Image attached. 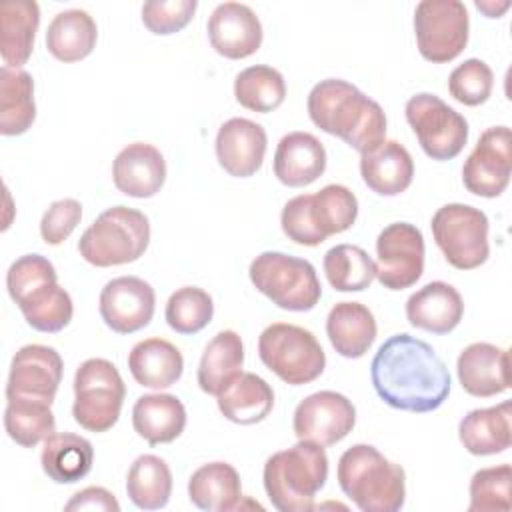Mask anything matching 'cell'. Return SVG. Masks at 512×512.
Returning <instances> with one entry per match:
<instances>
[{
	"label": "cell",
	"instance_id": "1",
	"mask_svg": "<svg viewBox=\"0 0 512 512\" xmlns=\"http://www.w3.org/2000/svg\"><path fill=\"white\" fill-rule=\"evenodd\" d=\"M376 394L390 408L424 414L450 394V374L434 348L406 332L384 340L370 364Z\"/></svg>",
	"mask_w": 512,
	"mask_h": 512
},
{
	"label": "cell",
	"instance_id": "2",
	"mask_svg": "<svg viewBox=\"0 0 512 512\" xmlns=\"http://www.w3.org/2000/svg\"><path fill=\"white\" fill-rule=\"evenodd\" d=\"M308 116L326 134L366 154L386 140L382 106L340 78L320 80L308 94Z\"/></svg>",
	"mask_w": 512,
	"mask_h": 512
},
{
	"label": "cell",
	"instance_id": "3",
	"mask_svg": "<svg viewBox=\"0 0 512 512\" xmlns=\"http://www.w3.org/2000/svg\"><path fill=\"white\" fill-rule=\"evenodd\" d=\"M6 288L34 330L54 334L70 324L72 298L58 284L52 262L42 254H26L14 260L6 272Z\"/></svg>",
	"mask_w": 512,
	"mask_h": 512
},
{
	"label": "cell",
	"instance_id": "4",
	"mask_svg": "<svg viewBox=\"0 0 512 512\" xmlns=\"http://www.w3.org/2000/svg\"><path fill=\"white\" fill-rule=\"evenodd\" d=\"M338 484L362 512H398L406 500V474L372 444H354L338 460Z\"/></svg>",
	"mask_w": 512,
	"mask_h": 512
},
{
	"label": "cell",
	"instance_id": "5",
	"mask_svg": "<svg viewBox=\"0 0 512 512\" xmlns=\"http://www.w3.org/2000/svg\"><path fill=\"white\" fill-rule=\"evenodd\" d=\"M264 490L280 512H310L328 478L324 446L298 440L288 450L274 452L264 464Z\"/></svg>",
	"mask_w": 512,
	"mask_h": 512
},
{
	"label": "cell",
	"instance_id": "6",
	"mask_svg": "<svg viewBox=\"0 0 512 512\" xmlns=\"http://www.w3.org/2000/svg\"><path fill=\"white\" fill-rule=\"evenodd\" d=\"M358 216V200L342 184H328L316 194L290 198L280 214L282 232L300 246H318L328 236L352 228Z\"/></svg>",
	"mask_w": 512,
	"mask_h": 512
},
{
	"label": "cell",
	"instance_id": "7",
	"mask_svg": "<svg viewBox=\"0 0 512 512\" xmlns=\"http://www.w3.org/2000/svg\"><path fill=\"white\" fill-rule=\"evenodd\" d=\"M150 242V222L144 212L128 206L104 210L80 236V256L98 268L138 260Z\"/></svg>",
	"mask_w": 512,
	"mask_h": 512
},
{
	"label": "cell",
	"instance_id": "8",
	"mask_svg": "<svg viewBox=\"0 0 512 512\" xmlns=\"http://www.w3.org/2000/svg\"><path fill=\"white\" fill-rule=\"evenodd\" d=\"M250 282L272 304L288 312H308L322 296V286L314 266L284 252L258 254L248 270Z\"/></svg>",
	"mask_w": 512,
	"mask_h": 512
},
{
	"label": "cell",
	"instance_id": "9",
	"mask_svg": "<svg viewBox=\"0 0 512 512\" xmlns=\"http://www.w3.org/2000/svg\"><path fill=\"white\" fill-rule=\"evenodd\" d=\"M262 364L292 386L314 382L326 366V354L316 336L296 324L274 322L258 338Z\"/></svg>",
	"mask_w": 512,
	"mask_h": 512
},
{
	"label": "cell",
	"instance_id": "10",
	"mask_svg": "<svg viewBox=\"0 0 512 512\" xmlns=\"http://www.w3.org/2000/svg\"><path fill=\"white\" fill-rule=\"evenodd\" d=\"M124 396L118 368L106 358H88L74 374L72 416L88 432H106L118 422Z\"/></svg>",
	"mask_w": 512,
	"mask_h": 512
},
{
	"label": "cell",
	"instance_id": "11",
	"mask_svg": "<svg viewBox=\"0 0 512 512\" xmlns=\"http://www.w3.org/2000/svg\"><path fill=\"white\" fill-rule=\"evenodd\" d=\"M436 246L450 266L474 270L490 256L488 216L470 204H444L430 220Z\"/></svg>",
	"mask_w": 512,
	"mask_h": 512
},
{
	"label": "cell",
	"instance_id": "12",
	"mask_svg": "<svg viewBox=\"0 0 512 512\" xmlns=\"http://www.w3.org/2000/svg\"><path fill=\"white\" fill-rule=\"evenodd\" d=\"M404 112L428 158L444 162L456 158L464 150L468 142L466 118L436 94H414L406 102Z\"/></svg>",
	"mask_w": 512,
	"mask_h": 512
},
{
	"label": "cell",
	"instance_id": "13",
	"mask_svg": "<svg viewBox=\"0 0 512 512\" xmlns=\"http://www.w3.org/2000/svg\"><path fill=\"white\" fill-rule=\"evenodd\" d=\"M468 10L460 0H422L414 10L418 52L432 64L460 56L468 44Z\"/></svg>",
	"mask_w": 512,
	"mask_h": 512
},
{
	"label": "cell",
	"instance_id": "14",
	"mask_svg": "<svg viewBox=\"0 0 512 512\" xmlns=\"http://www.w3.org/2000/svg\"><path fill=\"white\" fill-rule=\"evenodd\" d=\"M376 278L388 290L414 286L424 272V236L410 222H392L376 238Z\"/></svg>",
	"mask_w": 512,
	"mask_h": 512
},
{
	"label": "cell",
	"instance_id": "15",
	"mask_svg": "<svg viewBox=\"0 0 512 512\" xmlns=\"http://www.w3.org/2000/svg\"><path fill=\"white\" fill-rule=\"evenodd\" d=\"M512 134L508 126L484 130L462 166V182L468 192L482 198L500 196L512 172Z\"/></svg>",
	"mask_w": 512,
	"mask_h": 512
},
{
	"label": "cell",
	"instance_id": "16",
	"mask_svg": "<svg viewBox=\"0 0 512 512\" xmlns=\"http://www.w3.org/2000/svg\"><path fill=\"white\" fill-rule=\"evenodd\" d=\"M62 374V356L52 346L26 344L12 358L6 400H32L52 406Z\"/></svg>",
	"mask_w": 512,
	"mask_h": 512
},
{
	"label": "cell",
	"instance_id": "17",
	"mask_svg": "<svg viewBox=\"0 0 512 512\" xmlns=\"http://www.w3.org/2000/svg\"><path fill=\"white\" fill-rule=\"evenodd\" d=\"M356 424L354 404L340 392L320 390L306 396L294 410L292 428L298 440L332 446L344 440Z\"/></svg>",
	"mask_w": 512,
	"mask_h": 512
},
{
	"label": "cell",
	"instance_id": "18",
	"mask_svg": "<svg viewBox=\"0 0 512 512\" xmlns=\"http://www.w3.org/2000/svg\"><path fill=\"white\" fill-rule=\"evenodd\" d=\"M156 308L154 288L138 276H118L104 284L98 310L116 334H132L150 324Z\"/></svg>",
	"mask_w": 512,
	"mask_h": 512
},
{
	"label": "cell",
	"instance_id": "19",
	"mask_svg": "<svg viewBox=\"0 0 512 512\" xmlns=\"http://www.w3.org/2000/svg\"><path fill=\"white\" fill-rule=\"evenodd\" d=\"M210 46L224 58L242 60L258 52L262 44V24L248 4L222 2L208 18Z\"/></svg>",
	"mask_w": 512,
	"mask_h": 512
},
{
	"label": "cell",
	"instance_id": "20",
	"mask_svg": "<svg viewBox=\"0 0 512 512\" xmlns=\"http://www.w3.org/2000/svg\"><path fill=\"white\" fill-rule=\"evenodd\" d=\"M266 144V130L258 122L230 118L216 134L218 164L234 178H248L262 168Z\"/></svg>",
	"mask_w": 512,
	"mask_h": 512
},
{
	"label": "cell",
	"instance_id": "21",
	"mask_svg": "<svg viewBox=\"0 0 512 512\" xmlns=\"http://www.w3.org/2000/svg\"><path fill=\"white\" fill-rule=\"evenodd\" d=\"M458 380L464 392L476 398H490L510 388L508 350L490 342L468 344L456 360Z\"/></svg>",
	"mask_w": 512,
	"mask_h": 512
},
{
	"label": "cell",
	"instance_id": "22",
	"mask_svg": "<svg viewBox=\"0 0 512 512\" xmlns=\"http://www.w3.org/2000/svg\"><path fill=\"white\" fill-rule=\"evenodd\" d=\"M112 180L126 196L152 198L164 186L166 160L156 146L132 142L114 158Z\"/></svg>",
	"mask_w": 512,
	"mask_h": 512
},
{
	"label": "cell",
	"instance_id": "23",
	"mask_svg": "<svg viewBox=\"0 0 512 512\" xmlns=\"http://www.w3.org/2000/svg\"><path fill=\"white\" fill-rule=\"evenodd\" d=\"M464 316V302L460 292L442 280L428 282L406 300V318L414 328L448 334Z\"/></svg>",
	"mask_w": 512,
	"mask_h": 512
},
{
	"label": "cell",
	"instance_id": "24",
	"mask_svg": "<svg viewBox=\"0 0 512 512\" xmlns=\"http://www.w3.org/2000/svg\"><path fill=\"white\" fill-rule=\"evenodd\" d=\"M326 170V148L310 132H290L274 152V176L290 188L316 182Z\"/></svg>",
	"mask_w": 512,
	"mask_h": 512
},
{
	"label": "cell",
	"instance_id": "25",
	"mask_svg": "<svg viewBox=\"0 0 512 512\" xmlns=\"http://www.w3.org/2000/svg\"><path fill=\"white\" fill-rule=\"evenodd\" d=\"M360 176L380 196L402 194L414 178V160L396 140H384L378 148L360 154Z\"/></svg>",
	"mask_w": 512,
	"mask_h": 512
},
{
	"label": "cell",
	"instance_id": "26",
	"mask_svg": "<svg viewBox=\"0 0 512 512\" xmlns=\"http://www.w3.org/2000/svg\"><path fill=\"white\" fill-rule=\"evenodd\" d=\"M132 426L150 446L176 440L186 428V408L174 394H144L134 402Z\"/></svg>",
	"mask_w": 512,
	"mask_h": 512
},
{
	"label": "cell",
	"instance_id": "27",
	"mask_svg": "<svg viewBox=\"0 0 512 512\" xmlns=\"http://www.w3.org/2000/svg\"><path fill=\"white\" fill-rule=\"evenodd\" d=\"M376 320L360 302H336L326 318L332 348L344 358H362L376 340Z\"/></svg>",
	"mask_w": 512,
	"mask_h": 512
},
{
	"label": "cell",
	"instance_id": "28",
	"mask_svg": "<svg viewBox=\"0 0 512 512\" xmlns=\"http://www.w3.org/2000/svg\"><path fill=\"white\" fill-rule=\"evenodd\" d=\"M510 410L506 400L490 408L470 410L458 424V438L462 446L474 456H492L510 448Z\"/></svg>",
	"mask_w": 512,
	"mask_h": 512
},
{
	"label": "cell",
	"instance_id": "29",
	"mask_svg": "<svg viewBox=\"0 0 512 512\" xmlns=\"http://www.w3.org/2000/svg\"><path fill=\"white\" fill-rule=\"evenodd\" d=\"M216 402L230 422L256 424L272 412L274 390L258 374L240 372L216 394Z\"/></svg>",
	"mask_w": 512,
	"mask_h": 512
},
{
	"label": "cell",
	"instance_id": "30",
	"mask_svg": "<svg viewBox=\"0 0 512 512\" xmlns=\"http://www.w3.org/2000/svg\"><path fill=\"white\" fill-rule=\"evenodd\" d=\"M190 502L208 512H230L242 508V482L228 462H208L192 472L188 480Z\"/></svg>",
	"mask_w": 512,
	"mask_h": 512
},
{
	"label": "cell",
	"instance_id": "31",
	"mask_svg": "<svg viewBox=\"0 0 512 512\" xmlns=\"http://www.w3.org/2000/svg\"><path fill=\"white\" fill-rule=\"evenodd\" d=\"M128 368L140 386L162 390L180 380L184 358L172 342L164 338H146L132 346Z\"/></svg>",
	"mask_w": 512,
	"mask_h": 512
},
{
	"label": "cell",
	"instance_id": "32",
	"mask_svg": "<svg viewBox=\"0 0 512 512\" xmlns=\"http://www.w3.org/2000/svg\"><path fill=\"white\" fill-rule=\"evenodd\" d=\"M40 8L34 0H10L0 6V56L8 68H22L34 48Z\"/></svg>",
	"mask_w": 512,
	"mask_h": 512
},
{
	"label": "cell",
	"instance_id": "33",
	"mask_svg": "<svg viewBox=\"0 0 512 512\" xmlns=\"http://www.w3.org/2000/svg\"><path fill=\"white\" fill-rule=\"evenodd\" d=\"M40 464L52 482L74 484L92 470L94 448L84 436L72 432L52 434L44 440Z\"/></svg>",
	"mask_w": 512,
	"mask_h": 512
},
{
	"label": "cell",
	"instance_id": "34",
	"mask_svg": "<svg viewBox=\"0 0 512 512\" xmlns=\"http://www.w3.org/2000/svg\"><path fill=\"white\" fill-rule=\"evenodd\" d=\"M98 40L94 18L80 8L58 12L46 30V48L60 62H78L90 56Z\"/></svg>",
	"mask_w": 512,
	"mask_h": 512
},
{
	"label": "cell",
	"instance_id": "35",
	"mask_svg": "<svg viewBox=\"0 0 512 512\" xmlns=\"http://www.w3.org/2000/svg\"><path fill=\"white\" fill-rule=\"evenodd\" d=\"M36 120L34 80L22 68H0V134L20 136Z\"/></svg>",
	"mask_w": 512,
	"mask_h": 512
},
{
	"label": "cell",
	"instance_id": "36",
	"mask_svg": "<svg viewBox=\"0 0 512 512\" xmlns=\"http://www.w3.org/2000/svg\"><path fill=\"white\" fill-rule=\"evenodd\" d=\"M244 344L234 330L218 332L202 352L198 364V386L202 392L216 396L236 374L242 372Z\"/></svg>",
	"mask_w": 512,
	"mask_h": 512
},
{
	"label": "cell",
	"instance_id": "37",
	"mask_svg": "<svg viewBox=\"0 0 512 512\" xmlns=\"http://www.w3.org/2000/svg\"><path fill=\"white\" fill-rule=\"evenodd\" d=\"M126 494L142 510H160L172 494V472L160 456L142 454L128 468Z\"/></svg>",
	"mask_w": 512,
	"mask_h": 512
},
{
	"label": "cell",
	"instance_id": "38",
	"mask_svg": "<svg viewBox=\"0 0 512 512\" xmlns=\"http://www.w3.org/2000/svg\"><path fill=\"white\" fill-rule=\"evenodd\" d=\"M324 274L338 292H362L376 278V262L354 244H336L324 254Z\"/></svg>",
	"mask_w": 512,
	"mask_h": 512
},
{
	"label": "cell",
	"instance_id": "39",
	"mask_svg": "<svg viewBox=\"0 0 512 512\" xmlns=\"http://www.w3.org/2000/svg\"><path fill=\"white\" fill-rule=\"evenodd\" d=\"M236 102L254 112H272L286 98L284 76L266 64L248 66L234 80Z\"/></svg>",
	"mask_w": 512,
	"mask_h": 512
},
{
	"label": "cell",
	"instance_id": "40",
	"mask_svg": "<svg viewBox=\"0 0 512 512\" xmlns=\"http://www.w3.org/2000/svg\"><path fill=\"white\" fill-rule=\"evenodd\" d=\"M4 428L16 444L34 448L56 432V420L50 404L32 400H6Z\"/></svg>",
	"mask_w": 512,
	"mask_h": 512
},
{
	"label": "cell",
	"instance_id": "41",
	"mask_svg": "<svg viewBox=\"0 0 512 512\" xmlns=\"http://www.w3.org/2000/svg\"><path fill=\"white\" fill-rule=\"evenodd\" d=\"M168 326L178 334H198L214 316L212 296L198 286H182L166 302Z\"/></svg>",
	"mask_w": 512,
	"mask_h": 512
},
{
	"label": "cell",
	"instance_id": "42",
	"mask_svg": "<svg viewBox=\"0 0 512 512\" xmlns=\"http://www.w3.org/2000/svg\"><path fill=\"white\" fill-rule=\"evenodd\" d=\"M512 468L510 464L480 468L470 480V512H508Z\"/></svg>",
	"mask_w": 512,
	"mask_h": 512
},
{
	"label": "cell",
	"instance_id": "43",
	"mask_svg": "<svg viewBox=\"0 0 512 512\" xmlns=\"http://www.w3.org/2000/svg\"><path fill=\"white\" fill-rule=\"evenodd\" d=\"M494 88V74L480 58H468L458 64L448 78V90L464 106L484 104Z\"/></svg>",
	"mask_w": 512,
	"mask_h": 512
},
{
	"label": "cell",
	"instance_id": "44",
	"mask_svg": "<svg viewBox=\"0 0 512 512\" xmlns=\"http://www.w3.org/2000/svg\"><path fill=\"white\" fill-rule=\"evenodd\" d=\"M196 8V0H148L142 4V22L152 34H174L188 26Z\"/></svg>",
	"mask_w": 512,
	"mask_h": 512
},
{
	"label": "cell",
	"instance_id": "45",
	"mask_svg": "<svg viewBox=\"0 0 512 512\" xmlns=\"http://www.w3.org/2000/svg\"><path fill=\"white\" fill-rule=\"evenodd\" d=\"M80 218H82V204L78 200L62 198L52 202L40 220L42 240L50 246L62 244L80 224Z\"/></svg>",
	"mask_w": 512,
	"mask_h": 512
},
{
	"label": "cell",
	"instance_id": "46",
	"mask_svg": "<svg viewBox=\"0 0 512 512\" xmlns=\"http://www.w3.org/2000/svg\"><path fill=\"white\" fill-rule=\"evenodd\" d=\"M66 510H104V512H118L120 504L112 492L102 486H88L76 492L64 506Z\"/></svg>",
	"mask_w": 512,
	"mask_h": 512
},
{
	"label": "cell",
	"instance_id": "47",
	"mask_svg": "<svg viewBox=\"0 0 512 512\" xmlns=\"http://www.w3.org/2000/svg\"><path fill=\"white\" fill-rule=\"evenodd\" d=\"M476 8L480 12H484L488 18H500L508 8L510 2H502V4H494V2H476Z\"/></svg>",
	"mask_w": 512,
	"mask_h": 512
}]
</instances>
